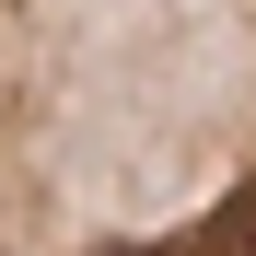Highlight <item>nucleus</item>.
I'll return each mask as SVG.
<instances>
[{"label":"nucleus","mask_w":256,"mask_h":256,"mask_svg":"<svg viewBox=\"0 0 256 256\" xmlns=\"http://www.w3.org/2000/svg\"><path fill=\"white\" fill-rule=\"evenodd\" d=\"M0 256H256V0H0Z\"/></svg>","instance_id":"obj_1"}]
</instances>
